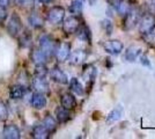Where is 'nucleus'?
Segmentation results:
<instances>
[{"mask_svg": "<svg viewBox=\"0 0 155 139\" xmlns=\"http://www.w3.org/2000/svg\"><path fill=\"white\" fill-rule=\"evenodd\" d=\"M39 46H41V50L45 53L46 57L52 56L53 53H56V50H57L56 42L49 35H43L39 38Z\"/></svg>", "mask_w": 155, "mask_h": 139, "instance_id": "1", "label": "nucleus"}, {"mask_svg": "<svg viewBox=\"0 0 155 139\" xmlns=\"http://www.w3.org/2000/svg\"><path fill=\"white\" fill-rule=\"evenodd\" d=\"M65 18V9L61 6H54L48 12L46 19L52 25H59L64 21Z\"/></svg>", "mask_w": 155, "mask_h": 139, "instance_id": "2", "label": "nucleus"}, {"mask_svg": "<svg viewBox=\"0 0 155 139\" xmlns=\"http://www.w3.org/2000/svg\"><path fill=\"white\" fill-rule=\"evenodd\" d=\"M139 31L141 33V35L148 33L149 30H152L153 28H155V18L154 15H152V13L146 14L140 18L139 20Z\"/></svg>", "mask_w": 155, "mask_h": 139, "instance_id": "3", "label": "nucleus"}, {"mask_svg": "<svg viewBox=\"0 0 155 139\" xmlns=\"http://www.w3.org/2000/svg\"><path fill=\"white\" fill-rule=\"evenodd\" d=\"M22 29V21L20 19V16L16 13H13L12 16L9 18L8 25H7V30L8 34L12 36H16Z\"/></svg>", "mask_w": 155, "mask_h": 139, "instance_id": "4", "label": "nucleus"}, {"mask_svg": "<svg viewBox=\"0 0 155 139\" xmlns=\"http://www.w3.org/2000/svg\"><path fill=\"white\" fill-rule=\"evenodd\" d=\"M79 27H80V20L78 19L75 15L68 16L67 19H65L64 23H63V29H64L65 33L68 34V35L77 33Z\"/></svg>", "mask_w": 155, "mask_h": 139, "instance_id": "5", "label": "nucleus"}, {"mask_svg": "<svg viewBox=\"0 0 155 139\" xmlns=\"http://www.w3.org/2000/svg\"><path fill=\"white\" fill-rule=\"evenodd\" d=\"M140 11L138 8H131L129 13L125 15V23L124 26L126 29H131L133 26H136L140 20Z\"/></svg>", "mask_w": 155, "mask_h": 139, "instance_id": "6", "label": "nucleus"}, {"mask_svg": "<svg viewBox=\"0 0 155 139\" xmlns=\"http://www.w3.org/2000/svg\"><path fill=\"white\" fill-rule=\"evenodd\" d=\"M103 48L105 52L110 53V55H119L123 51V43L118 40H111L105 42Z\"/></svg>", "mask_w": 155, "mask_h": 139, "instance_id": "7", "label": "nucleus"}, {"mask_svg": "<svg viewBox=\"0 0 155 139\" xmlns=\"http://www.w3.org/2000/svg\"><path fill=\"white\" fill-rule=\"evenodd\" d=\"M96 74H97V70L94 65L89 64V65H86V66L84 67L82 77H84V79L87 85L91 86V85L94 84V81L96 79Z\"/></svg>", "mask_w": 155, "mask_h": 139, "instance_id": "8", "label": "nucleus"}, {"mask_svg": "<svg viewBox=\"0 0 155 139\" xmlns=\"http://www.w3.org/2000/svg\"><path fill=\"white\" fill-rule=\"evenodd\" d=\"M50 78H51L54 82L60 84V85H67V84H68V78H67L66 73H64L57 66H54L51 71H50Z\"/></svg>", "mask_w": 155, "mask_h": 139, "instance_id": "9", "label": "nucleus"}, {"mask_svg": "<svg viewBox=\"0 0 155 139\" xmlns=\"http://www.w3.org/2000/svg\"><path fill=\"white\" fill-rule=\"evenodd\" d=\"M70 55H71V44L66 43V42L61 43L56 50V57H57L58 61H60V63L65 61L70 57Z\"/></svg>", "mask_w": 155, "mask_h": 139, "instance_id": "10", "label": "nucleus"}, {"mask_svg": "<svg viewBox=\"0 0 155 139\" xmlns=\"http://www.w3.org/2000/svg\"><path fill=\"white\" fill-rule=\"evenodd\" d=\"M32 87L37 93H42V94H46L50 92L49 88V84L48 81L44 79V77H36L32 80Z\"/></svg>", "mask_w": 155, "mask_h": 139, "instance_id": "11", "label": "nucleus"}, {"mask_svg": "<svg viewBox=\"0 0 155 139\" xmlns=\"http://www.w3.org/2000/svg\"><path fill=\"white\" fill-rule=\"evenodd\" d=\"M2 134H4V138L6 139H19L21 137L19 127L14 124H8L5 126Z\"/></svg>", "mask_w": 155, "mask_h": 139, "instance_id": "12", "label": "nucleus"}, {"mask_svg": "<svg viewBox=\"0 0 155 139\" xmlns=\"http://www.w3.org/2000/svg\"><path fill=\"white\" fill-rule=\"evenodd\" d=\"M60 103H61V107H64L65 109L72 110V109H74L77 107V100H75L73 94L65 93L64 95L61 96V99H60Z\"/></svg>", "mask_w": 155, "mask_h": 139, "instance_id": "13", "label": "nucleus"}, {"mask_svg": "<svg viewBox=\"0 0 155 139\" xmlns=\"http://www.w3.org/2000/svg\"><path fill=\"white\" fill-rule=\"evenodd\" d=\"M31 104L35 109H43L46 106V98L44 96V94L42 93H35L32 95L31 99Z\"/></svg>", "mask_w": 155, "mask_h": 139, "instance_id": "14", "label": "nucleus"}, {"mask_svg": "<svg viewBox=\"0 0 155 139\" xmlns=\"http://www.w3.org/2000/svg\"><path fill=\"white\" fill-rule=\"evenodd\" d=\"M141 49L138 48V46H130L129 49L125 51V59L130 61V63H133L138 59V57L140 56L141 53Z\"/></svg>", "mask_w": 155, "mask_h": 139, "instance_id": "15", "label": "nucleus"}, {"mask_svg": "<svg viewBox=\"0 0 155 139\" xmlns=\"http://www.w3.org/2000/svg\"><path fill=\"white\" fill-rule=\"evenodd\" d=\"M51 133L46 130L43 124H39V125H36L32 130V137L34 138H38V139H45L49 138Z\"/></svg>", "mask_w": 155, "mask_h": 139, "instance_id": "16", "label": "nucleus"}, {"mask_svg": "<svg viewBox=\"0 0 155 139\" xmlns=\"http://www.w3.org/2000/svg\"><path fill=\"white\" fill-rule=\"evenodd\" d=\"M70 56H71V57H70L71 64H73V65H78V64H81V63L86 59L87 53L84 52V50H75V51H73L72 55H70Z\"/></svg>", "mask_w": 155, "mask_h": 139, "instance_id": "17", "label": "nucleus"}, {"mask_svg": "<svg viewBox=\"0 0 155 139\" xmlns=\"http://www.w3.org/2000/svg\"><path fill=\"white\" fill-rule=\"evenodd\" d=\"M46 57L45 53L43 52L41 49H35L31 52V60L36 64V65H39V64H45L46 61Z\"/></svg>", "mask_w": 155, "mask_h": 139, "instance_id": "18", "label": "nucleus"}, {"mask_svg": "<svg viewBox=\"0 0 155 139\" xmlns=\"http://www.w3.org/2000/svg\"><path fill=\"white\" fill-rule=\"evenodd\" d=\"M70 88H71V91L74 94H77L79 96H82L84 94V86H82V84L77 79V78H72L71 81H70Z\"/></svg>", "mask_w": 155, "mask_h": 139, "instance_id": "19", "label": "nucleus"}, {"mask_svg": "<svg viewBox=\"0 0 155 139\" xmlns=\"http://www.w3.org/2000/svg\"><path fill=\"white\" fill-rule=\"evenodd\" d=\"M56 118H57L59 123H65V122H67L68 119L71 118L70 111L67 109H65L64 107H58L56 109Z\"/></svg>", "mask_w": 155, "mask_h": 139, "instance_id": "20", "label": "nucleus"}, {"mask_svg": "<svg viewBox=\"0 0 155 139\" xmlns=\"http://www.w3.org/2000/svg\"><path fill=\"white\" fill-rule=\"evenodd\" d=\"M123 113H124L123 107L120 106V104H118V106L115 107V108L109 113L108 117H107V121H108V122H115V121H118V119L122 117Z\"/></svg>", "mask_w": 155, "mask_h": 139, "instance_id": "21", "label": "nucleus"}, {"mask_svg": "<svg viewBox=\"0 0 155 139\" xmlns=\"http://www.w3.org/2000/svg\"><path fill=\"white\" fill-rule=\"evenodd\" d=\"M42 124L44 125V127H45L50 133H53L54 131H56V129H57L56 119L53 118L52 116H50V115H46L45 117H44L43 122H42Z\"/></svg>", "mask_w": 155, "mask_h": 139, "instance_id": "22", "label": "nucleus"}, {"mask_svg": "<svg viewBox=\"0 0 155 139\" xmlns=\"http://www.w3.org/2000/svg\"><path fill=\"white\" fill-rule=\"evenodd\" d=\"M28 22L29 25L34 28H42L43 25H44V20L42 19V16L37 13H32L29 15L28 18Z\"/></svg>", "mask_w": 155, "mask_h": 139, "instance_id": "23", "label": "nucleus"}, {"mask_svg": "<svg viewBox=\"0 0 155 139\" xmlns=\"http://www.w3.org/2000/svg\"><path fill=\"white\" fill-rule=\"evenodd\" d=\"M78 31V37L80 38L81 41H84V42H88V43H91V30H89V28L87 26H84V27H79V29L77 30Z\"/></svg>", "mask_w": 155, "mask_h": 139, "instance_id": "24", "label": "nucleus"}, {"mask_svg": "<svg viewBox=\"0 0 155 139\" xmlns=\"http://www.w3.org/2000/svg\"><path fill=\"white\" fill-rule=\"evenodd\" d=\"M9 95L14 100L23 98V95H25V87L22 86V85H14V86L11 87Z\"/></svg>", "mask_w": 155, "mask_h": 139, "instance_id": "25", "label": "nucleus"}, {"mask_svg": "<svg viewBox=\"0 0 155 139\" xmlns=\"http://www.w3.org/2000/svg\"><path fill=\"white\" fill-rule=\"evenodd\" d=\"M131 8H132V6H131V2H130L129 0H120L117 4V7H116L117 12L120 14V15H124V16L131 11Z\"/></svg>", "mask_w": 155, "mask_h": 139, "instance_id": "26", "label": "nucleus"}, {"mask_svg": "<svg viewBox=\"0 0 155 139\" xmlns=\"http://www.w3.org/2000/svg\"><path fill=\"white\" fill-rule=\"evenodd\" d=\"M82 9H84L82 0H74V1H72L71 6H70V12L73 15H81Z\"/></svg>", "mask_w": 155, "mask_h": 139, "instance_id": "27", "label": "nucleus"}, {"mask_svg": "<svg viewBox=\"0 0 155 139\" xmlns=\"http://www.w3.org/2000/svg\"><path fill=\"white\" fill-rule=\"evenodd\" d=\"M142 37H143V40L146 41L148 44L155 45V28H153L152 30H149L148 33L143 34Z\"/></svg>", "mask_w": 155, "mask_h": 139, "instance_id": "28", "label": "nucleus"}, {"mask_svg": "<svg viewBox=\"0 0 155 139\" xmlns=\"http://www.w3.org/2000/svg\"><path fill=\"white\" fill-rule=\"evenodd\" d=\"M46 73H48V68L45 67L44 64L36 65V68H35V74H36V77H45Z\"/></svg>", "mask_w": 155, "mask_h": 139, "instance_id": "29", "label": "nucleus"}, {"mask_svg": "<svg viewBox=\"0 0 155 139\" xmlns=\"http://www.w3.org/2000/svg\"><path fill=\"white\" fill-rule=\"evenodd\" d=\"M102 27H103L104 31L108 34V35H111L112 33V29H114V25H112V22L108 19H105V20L102 21Z\"/></svg>", "mask_w": 155, "mask_h": 139, "instance_id": "30", "label": "nucleus"}, {"mask_svg": "<svg viewBox=\"0 0 155 139\" xmlns=\"http://www.w3.org/2000/svg\"><path fill=\"white\" fill-rule=\"evenodd\" d=\"M7 117H8V109L5 103L0 102V122L7 119Z\"/></svg>", "mask_w": 155, "mask_h": 139, "instance_id": "31", "label": "nucleus"}, {"mask_svg": "<svg viewBox=\"0 0 155 139\" xmlns=\"http://www.w3.org/2000/svg\"><path fill=\"white\" fill-rule=\"evenodd\" d=\"M138 59L140 60V63H141L143 66H147V67H150V63H149V59L148 57L145 55V53H140V56L138 57Z\"/></svg>", "mask_w": 155, "mask_h": 139, "instance_id": "32", "label": "nucleus"}, {"mask_svg": "<svg viewBox=\"0 0 155 139\" xmlns=\"http://www.w3.org/2000/svg\"><path fill=\"white\" fill-rule=\"evenodd\" d=\"M16 4L23 7H31L34 5V0H16Z\"/></svg>", "mask_w": 155, "mask_h": 139, "instance_id": "33", "label": "nucleus"}, {"mask_svg": "<svg viewBox=\"0 0 155 139\" xmlns=\"http://www.w3.org/2000/svg\"><path fill=\"white\" fill-rule=\"evenodd\" d=\"M7 18V11L5 9V7L0 6V22H4Z\"/></svg>", "mask_w": 155, "mask_h": 139, "instance_id": "34", "label": "nucleus"}, {"mask_svg": "<svg viewBox=\"0 0 155 139\" xmlns=\"http://www.w3.org/2000/svg\"><path fill=\"white\" fill-rule=\"evenodd\" d=\"M9 2H11V0H0V6L6 7L9 5Z\"/></svg>", "mask_w": 155, "mask_h": 139, "instance_id": "35", "label": "nucleus"}, {"mask_svg": "<svg viewBox=\"0 0 155 139\" xmlns=\"http://www.w3.org/2000/svg\"><path fill=\"white\" fill-rule=\"evenodd\" d=\"M149 11L150 13H155V1H152V4L149 5Z\"/></svg>", "mask_w": 155, "mask_h": 139, "instance_id": "36", "label": "nucleus"}, {"mask_svg": "<svg viewBox=\"0 0 155 139\" xmlns=\"http://www.w3.org/2000/svg\"><path fill=\"white\" fill-rule=\"evenodd\" d=\"M39 2H42V4H50L52 1H54V0H38Z\"/></svg>", "mask_w": 155, "mask_h": 139, "instance_id": "37", "label": "nucleus"}, {"mask_svg": "<svg viewBox=\"0 0 155 139\" xmlns=\"http://www.w3.org/2000/svg\"><path fill=\"white\" fill-rule=\"evenodd\" d=\"M150 1H155V0H150Z\"/></svg>", "mask_w": 155, "mask_h": 139, "instance_id": "38", "label": "nucleus"}]
</instances>
